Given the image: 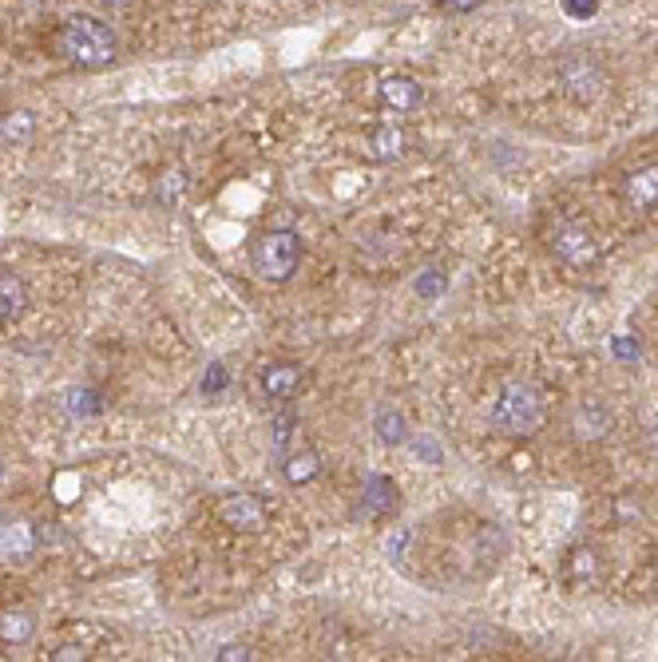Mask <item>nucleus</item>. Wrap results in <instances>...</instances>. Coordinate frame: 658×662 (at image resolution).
Here are the masks:
<instances>
[{
    "label": "nucleus",
    "mask_w": 658,
    "mask_h": 662,
    "mask_svg": "<svg viewBox=\"0 0 658 662\" xmlns=\"http://www.w3.org/2000/svg\"><path fill=\"white\" fill-rule=\"evenodd\" d=\"M28 131H32V115H28V111L4 115V123H0V135H8V139H24Z\"/></svg>",
    "instance_id": "19"
},
{
    "label": "nucleus",
    "mask_w": 658,
    "mask_h": 662,
    "mask_svg": "<svg viewBox=\"0 0 658 662\" xmlns=\"http://www.w3.org/2000/svg\"><path fill=\"white\" fill-rule=\"evenodd\" d=\"M595 571H599V559H595L591 548H575L563 559V579L567 583H587V579H595Z\"/></svg>",
    "instance_id": "16"
},
{
    "label": "nucleus",
    "mask_w": 658,
    "mask_h": 662,
    "mask_svg": "<svg viewBox=\"0 0 658 662\" xmlns=\"http://www.w3.org/2000/svg\"><path fill=\"white\" fill-rule=\"evenodd\" d=\"M369 155L373 159H381V163H389V159H401L405 155V147H409V139H405V131L401 127H393V123H381V127H373L369 131Z\"/></svg>",
    "instance_id": "11"
},
{
    "label": "nucleus",
    "mask_w": 658,
    "mask_h": 662,
    "mask_svg": "<svg viewBox=\"0 0 658 662\" xmlns=\"http://www.w3.org/2000/svg\"><path fill=\"white\" fill-rule=\"evenodd\" d=\"M0 476H4V464H0Z\"/></svg>",
    "instance_id": "27"
},
{
    "label": "nucleus",
    "mask_w": 658,
    "mask_h": 662,
    "mask_svg": "<svg viewBox=\"0 0 658 662\" xmlns=\"http://www.w3.org/2000/svg\"><path fill=\"white\" fill-rule=\"evenodd\" d=\"M361 508H365L369 516H373V512H393V508H397V484L385 480V476H369V480H365Z\"/></svg>",
    "instance_id": "13"
},
{
    "label": "nucleus",
    "mask_w": 658,
    "mask_h": 662,
    "mask_svg": "<svg viewBox=\"0 0 658 662\" xmlns=\"http://www.w3.org/2000/svg\"><path fill=\"white\" fill-rule=\"evenodd\" d=\"M104 4H111V8H123V4H131V0H104Z\"/></svg>",
    "instance_id": "26"
},
{
    "label": "nucleus",
    "mask_w": 658,
    "mask_h": 662,
    "mask_svg": "<svg viewBox=\"0 0 658 662\" xmlns=\"http://www.w3.org/2000/svg\"><path fill=\"white\" fill-rule=\"evenodd\" d=\"M32 635H36V623H32L28 611H8V615H0V639H4L8 647H24Z\"/></svg>",
    "instance_id": "15"
},
{
    "label": "nucleus",
    "mask_w": 658,
    "mask_h": 662,
    "mask_svg": "<svg viewBox=\"0 0 658 662\" xmlns=\"http://www.w3.org/2000/svg\"><path fill=\"white\" fill-rule=\"evenodd\" d=\"M68 409L72 413H100V397L92 393V389H76V393H68Z\"/></svg>",
    "instance_id": "20"
},
{
    "label": "nucleus",
    "mask_w": 658,
    "mask_h": 662,
    "mask_svg": "<svg viewBox=\"0 0 658 662\" xmlns=\"http://www.w3.org/2000/svg\"><path fill=\"white\" fill-rule=\"evenodd\" d=\"M555 76H559L563 92H567L571 100H579V104L599 100V96H603V88H607V72H603V68H599V60H595V56H587V52H567V56H559Z\"/></svg>",
    "instance_id": "4"
},
{
    "label": "nucleus",
    "mask_w": 658,
    "mask_h": 662,
    "mask_svg": "<svg viewBox=\"0 0 658 662\" xmlns=\"http://www.w3.org/2000/svg\"><path fill=\"white\" fill-rule=\"evenodd\" d=\"M24 306H28V290H24V282H20L16 274H0V326L12 322V318H20Z\"/></svg>",
    "instance_id": "14"
},
{
    "label": "nucleus",
    "mask_w": 658,
    "mask_h": 662,
    "mask_svg": "<svg viewBox=\"0 0 658 662\" xmlns=\"http://www.w3.org/2000/svg\"><path fill=\"white\" fill-rule=\"evenodd\" d=\"M595 8H599V0H563V12L571 20H587V16H595Z\"/></svg>",
    "instance_id": "21"
},
{
    "label": "nucleus",
    "mask_w": 658,
    "mask_h": 662,
    "mask_svg": "<svg viewBox=\"0 0 658 662\" xmlns=\"http://www.w3.org/2000/svg\"><path fill=\"white\" fill-rule=\"evenodd\" d=\"M222 385H226V373H222V365H211V377L203 381V389H207V393H215V389H222Z\"/></svg>",
    "instance_id": "24"
},
{
    "label": "nucleus",
    "mask_w": 658,
    "mask_h": 662,
    "mask_svg": "<svg viewBox=\"0 0 658 662\" xmlns=\"http://www.w3.org/2000/svg\"><path fill=\"white\" fill-rule=\"evenodd\" d=\"M544 421V393L532 381H508L492 405V425L508 437H528Z\"/></svg>",
    "instance_id": "2"
},
{
    "label": "nucleus",
    "mask_w": 658,
    "mask_h": 662,
    "mask_svg": "<svg viewBox=\"0 0 658 662\" xmlns=\"http://www.w3.org/2000/svg\"><path fill=\"white\" fill-rule=\"evenodd\" d=\"M377 433H381L385 444H401L405 441V417L393 413V409H381V413H377Z\"/></svg>",
    "instance_id": "18"
},
{
    "label": "nucleus",
    "mask_w": 658,
    "mask_h": 662,
    "mask_svg": "<svg viewBox=\"0 0 658 662\" xmlns=\"http://www.w3.org/2000/svg\"><path fill=\"white\" fill-rule=\"evenodd\" d=\"M302 385H306V373L294 361H278L262 373V389H266L270 401H294L302 393Z\"/></svg>",
    "instance_id": "8"
},
{
    "label": "nucleus",
    "mask_w": 658,
    "mask_h": 662,
    "mask_svg": "<svg viewBox=\"0 0 658 662\" xmlns=\"http://www.w3.org/2000/svg\"><path fill=\"white\" fill-rule=\"evenodd\" d=\"M571 429L579 441H603L611 433V413L603 405H583L575 417H571Z\"/></svg>",
    "instance_id": "12"
},
{
    "label": "nucleus",
    "mask_w": 658,
    "mask_h": 662,
    "mask_svg": "<svg viewBox=\"0 0 658 662\" xmlns=\"http://www.w3.org/2000/svg\"><path fill=\"white\" fill-rule=\"evenodd\" d=\"M302 262V242L294 230H266L250 246V266L266 282H286Z\"/></svg>",
    "instance_id": "3"
},
{
    "label": "nucleus",
    "mask_w": 658,
    "mask_h": 662,
    "mask_svg": "<svg viewBox=\"0 0 658 662\" xmlns=\"http://www.w3.org/2000/svg\"><path fill=\"white\" fill-rule=\"evenodd\" d=\"M52 48H56V56H64L76 68H104V64L115 60L119 40H115V32H111L104 20L80 12V16H68L56 28Z\"/></svg>",
    "instance_id": "1"
},
{
    "label": "nucleus",
    "mask_w": 658,
    "mask_h": 662,
    "mask_svg": "<svg viewBox=\"0 0 658 662\" xmlns=\"http://www.w3.org/2000/svg\"><path fill=\"white\" fill-rule=\"evenodd\" d=\"M36 552V532L24 520H0V559H28Z\"/></svg>",
    "instance_id": "10"
},
{
    "label": "nucleus",
    "mask_w": 658,
    "mask_h": 662,
    "mask_svg": "<svg viewBox=\"0 0 658 662\" xmlns=\"http://www.w3.org/2000/svg\"><path fill=\"white\" fill-rule=\"evenodd\" d=\"M417 290H421L425 298H437L440 290H444V274H440V270H425V278L417 282Z\"/></svg>",
    "instance_id": "22"
},
{
    "label": "nucleus",
    "mask_w": 658,
    "mask_h": 662,
    "mask_svg": "<svg viewBox=\"0 0 658 662\" xmlns=\"http://www.w3.org/2000/svg\"><path fill=\"white\" fill-rule=\"evenodd\" d=\"M377 96H381V108H389L393 115H409V111H417L425 104L421 84L413 76H385L381 88H377Z\"/></svg>",
    "instance_id": "6"
},
{
    "label": "nucleus",
    "mask_w": 658,
    "mask_h": 662,
    "mask_svg": "<svg viewBox=\"0 0 658 662\" xmlns=\"http://www.w3.org/2000/svg\"><path fill=\"white\" fill-rule=\"evenodd\" d=\"M551 254L563 262V266H571V270H587V266H595L599 262V242H595V234L583 226V222H563L555 234H551Z\"/></svg>",
    "instance_id": "5"
},
{
    "label": "nucleus",
    "mask_w": 658,
    "mask_h": 662,
    "mask_svg": "<svg viewBox=\"0 0 658 662\" xmlns=\"http://www.w3.org/2000/svg\"><path fill=\"white\" fill-rule=\"evenodd\" d=\"M219 659H254V655H250V647H222Z\"/></svg>",
    "instance_id": "25"
},
{
    "label": "nucleus",
    "mask_w": 658,
    "mask_h": 662,
    "mask_svg": "<svg viewBox=\"0 0 658 662\" xmlns=\"http://www.w3.org/2000/svg\"><path fill=\"white\" fill-rule=\"evenodd\" d=\"M623 199L631 211H655L658 207V163H647V167H635L627 179H623Z\"/></svg>",
    "instance_id": "7"
},
{
    "label": "nucleus",
    "mask_w": 658,
    "mask_h": 662,
    "mask_svg": "<svg viewBox=\"0 0 658 662\" xmlns=\"http://www.w3.org/2000/svg\"><path fill=\"white\" fill-rule=\"evenodd\" d=\"M219 520L238 532H258L266 524V508L254 496H226L219 504Z\"/></svg>",
    "instance_id": "9"
},
{
    "label": "nucleus",
    "mask_w": 658,
    "mask_h": 662,
    "mask_svg": "<svg viewBox=\"0 0 658 662\" xmlns=\"http://www.w3.org/2000/svg\"><path fill=\"white\" fill-rule=\"evenodd\" d=\"M294 429H298V421H294V417H278V421H274V444L282 448V444L290 441V433H294Z\"/></svg>",
    "instance_id": "23"
},
{
    "label": "nucleus",
    "mask_w": 658,
    "mask_h": 662,
    "mask_svg": "<svg viewBox=\"0 0 658 662\" xmlns=\"http://www.w3.org/2000/svg\"><path fill=\"white\" fill-rule=\"evenodd\" d=\"M318 472H322V460H318V452H310V448H306V452H294V456L286 460V480H290V484H310Z\"/></svg>",
    "instance_id": "17"
}]
</instances>
